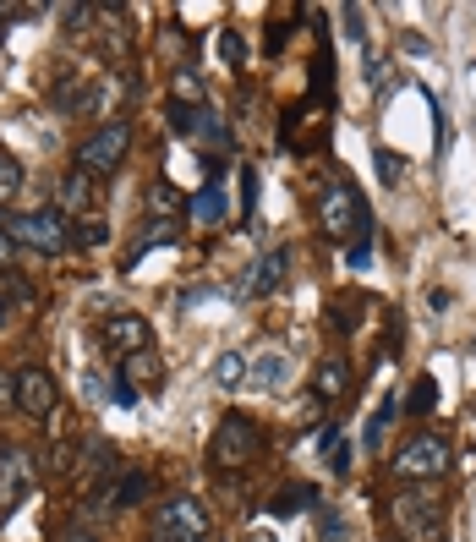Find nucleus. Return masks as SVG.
<instances>
[{"mask_svg": "<svg viewBox=\"0 0 476 542\" xmlns=\"http://www.w3.org/2000/svg\"><path fill=\"white\" fill-rule=\"evenodd\" d=\"M263 449V433L252 417H241V411H230V417L214 422V438H208V466L214 471H241L252 466Z\"/></svg>", "mask_w": 476, "mask_h": 542, "instance_id": "f257e3e1", "label": "nucleus"}, {"mask_svg": "<svg viewBox=\"0 0 476 542\" xmlns=\"http://www.w3.org/2000/svg\"><path fill=\"white\" fill-rule=\"evenodd\" d=\"M389 526L405 542H433L444 532V504H438L433 488H405L389 499Z\"/></svg>", "mask_w": 476, "mask_h": 542, "instance_id": "f03ea898", "label": "nucleus"}, {"mask_svg": "<svg viewBox=\"0 0 476 542\" xmlns=\"http://www.w3.org/2000/svg\"><path fill=\"white\" fill-rule=\"evenodd\" d=\"M126 148H132V126L126 121H99L94 132L83 137V143H77V170H83V176H115V170H121V159H126Z\"/></svg>", "mask_w": 476, "mask_h": 542, "instance_id": "7ed1b4c3", "label": "nucleus"}, {"mask_svg": "<svg viewBox=\"0 0 476 542\" xmlns=\"http://www.w3.org/2000/svg\"><path fill=\"white\" fill-rule=\"evenodd\" d=\"M389 471H394L400 482H427V488H433V482L449 471V438H438V433H416V438H405V444L394 449Z\"/></svg>", "mask_w": 476, "mask_h": 542, "instance_id": "20e7f679", "label": "nucleus"}, {"mask_svg": "<svg viewBox=\"0 0 476 542\" xmlns=\"http://www.w3.org/2000/svg\"><path fill=\"white\" fill-rule=\"evenodd\" d=\"M11 241L17 247H28V252H39V258H61L66 247L77 241V230L66 225V214L61 209H39V214H17L11 219Z\"/></svg>", "mask_w": 476, "mask_h": 542, "instance_id": "39448f33", "label": "nucleus"}, {"mask_svg": "<svg viewBox=\"0 0 476 542\" xmlns=\"http://www.w3.org/2000/svg\"><path fill=\"white\" fill-rule=\"evenodd\" d=\"M208 532H214V521L192 493L154 504V542H208Z\"/></svg>", "mask_w": 476, "mask_h": 542, "instance_id": "423d86ee", "label": "nucleus"}, {"mask_svg": "<svg viewBox=\"0 0 476 542\" xmlns=\"http://www.w3.org/2000/svg\"><path fill=\"white\" fill-rule=\"evenodd\" d=\"M318 219H323V230H329L334 241H345L351 230H356V236L373 230V214H367V203H362V192H356V187H329V192H323Z\"/></svg>", "mask_w": 476, "mask_h": 542, "instance_id": "0eeeda50", "label": "nucleus"}, {"mask_svg": "<svg viewBox=\"0 0 476 542\" xmlns=\"http://www.w3.org/2000/svg\"><path fill=\"white\" fill-rule=\"evenodd\" d=\"M99 345L126 362V356H137V351H154V329H148L143 313H115V318H104Z\"/></svg>", "mask_w": 476, "mask_h": 542, "instance_id": "6e6552de", "label": "nucleus"}, {"mask_svg": "<svg viewBox=\"0 0 476 542\" xmlns=\"http://www.w3.org/2000/svg\"><path fill=\"white\" fill-rule=\"evenodd\" d=\"M55 406H61V389H55V378L44 373V367H17V411L33 422L55 417Z\"/></svg>", "mask_w": 476, "mask_h": 542, "instance_id": "1a4fd4ad", "label": "nucleus"}, {"mask_svg": "<svg viewBox=\"0 0 476 542\" xmlns=\"http://www.w3.org/2000/svg\"><path fill=\"white\" fill-rule=\"evenodd\" d=\"M28 488H33V460L22 449H0V510L11 515Z\"/></svg>", "mask_w": 476, "mask_h": 542, "instance_id": "9d476101", "label": "nucleus"}, {"mask_svg": "<svg viewBox=\"0 0 476 542\" xmlns=\"http://www.w3.org/2000/svg\"><path fill=\"white\" fill-rule=\"evenodd\" d=\"M285 269H290V252L285 247H269L258 263L247 269V280H241V296H269L285 285Z\"/></svg>", "mask_w": 476, "mask_h": 542, "instance_id": "9b49d317", "label": "nucleus"}, {"mask_svg": "<svg viewBox=\"0 0 476 542\" xmlns=\"http://www.w3.org/2000/svg\"><path fill=\"white\" fill-rule=\"evenodd\" d=\"M290 373H296V362H290L285 351H258L252 356V384L269 389V395H280V389H290Z\"/></svg>", "mask_w": 476, "mask_h": 542, "instance_id": "f8f14e48", "label": "nucleus"}, {"mask_svg": "<svg viewBox=\"0 0 476 542\" xmlns=\"http://www.w3.org/2000/svg\"><path fill=\"white\" fill-rule=\"evenodd\" d=\"M192 219H197V225H225V219H230V192H225V181H203V187H197Z\"/></svg>", "mask_w": 476, "mask_h": 542, "instance_id": "ddd939ff", "label": "nucleus"}, {"mask_svg": "<svg viewBox=\"0 0 476 542\" xmlns=\"http://www.w3.org/2000/svg\"><path fill=\"white\" fill-rule=\"evenodd\" d=\"M121 373L137 384V395H159V384H165V367H159V356H154V351L126 356V362H121Z\"/></svg>", "mask_w": 476, "mask_h": 542, "instance_id": "4468645a", "label": "nucleus"}, {"mask_svg": "<svg viewBox=\"0 0 476 542\" xmlns=\"http://www.w3.org/2000/svg\"><path fill=\"white\" fill-rule=\"evenodd\" d=\"M61 214H77V219H88V214H94V176L72 170V176L61 181Z\"/></svg>", "mask_w": 476, "mask_h": 542, "instance_id": "2eb2a0df", "label": "nucleus"}, {"mask_svg": "<svg viewBox=\"0 0 476 542\" xmlns=\"http://www.w3.org/2000/svg\"><path fill=\"white\" fill-rule=\"evenodd\" d=\"M83 471L88 477H99V482H115V444L110 438H83Z\"/></svg>", "mask_w": 476, "mask_h": 542, "instance_id": "dca6fc26", "label": "nucleus"}, {"mask_svg": "<svg viewBox=\"0 0 476 542\" xmlns=\"http://www.w3.org/2000/svg\"><path fill=\"white\" fill-rule=\"evenodd\" d=\"M247 373H252V356H241V351H219L214 356V384L219 389H241Z\"/></svg>", "mask_w": 476, "mask_h": 542, "instance_id": "f3484780", "label": "nucleus"}, {"mask_svg": "<svg viewBox=\"0 0 476 542\" xmlns=\"http://www.w3.org/2000/svg\"><path fill=\"white\" fill-rule=\"evenodd\" d=\"M181 209H192V203L176 192V181H170V187H165V181H154V187H148V214H154V225H165V219L181 214Z\"/></svg>", "mask_w": 476, "mask_h": 542, "instance_id": "a211bd4d", "label": "nucleus"}, {"mask_svg": "<svg viewBox=\"0 0 476 542\" xmlns=\"http://www.w3.org/2000/svg\"><path fill=\"white\" fill-rule=\"evenodd\" d=\"M170 241H176V225H148V230H143V241H137V247H132V252H126V263H121V274H132V269H137V263H143V258H148V252H154V247H170Z\"/></svg>", "mask_w": 476, "mask_h": 542, "instance_id": "6ab92c4d", "label": "nucleus"}, {"mask_svg": "<svg viewBox=\"0 0 476 542\" xmlns=\"http://www.w3.org/2000/svg\"><path fill=\"white\" fill-rule=\"evenodd\" d=\"M121 94H126V77H104L99 88H88V105H83V115H110L115 105H121Z\"/></svg>", "mask_w": 476, "mask_h": 542, "instance_id": "aec40b11", "label": "nucleus"}, {"mask_svg": "<svg viewBox=\"0 0 476 542\" xmlns=\"http://www.w3.org/2000/svg\"><path fill=\"white\" fill-rule=\"evenodd\" d=\"M312 384H318V395H323V400H340L345 389H351V367H345V362H334V356H329V362L318 367V378H312Z\"/></svg>", "mask_w": 476, "mask_h": 542, "instance_id": "412c9836", "label": "nucleus"}, {"mask_svg": "<svg viewBox=\"0 0 476 542\" xmlns=\"http://www.w3.org/2000/svg\"><path fill=\"white\" fill-rule=\"evenodd\" d=\"M394 417H400V400H394V395H383L378 406H373V417H367V433H362V444H367V449H378Z\"/></svg>", "mask_w": 476, "mask_h": 542, "instance_id": "4be33fe9", "label": "nucleus"}, {"mask_svg": "<svg viewBox=\"0 0 476 542\" xmlns=\"http://www.w3.org/2000/svg\"><path fill=\"white\" fill-rule=\"evenodd\" d=\"M22 181H28V176H22V165L11 154H0V209H11V203L22 198Z\"/></svg>", "mask_w": 476, "mask_h": 542, "instance_id": "5701e85b", "label": "nucleus"}, {"mask_svg": "<svg viewBox=\"0 0 476 542\" xmlns=\"http://www.w3.org/2000/svg\"><path fill=\"white\" fill-rule=\"evenodd\" d=\"M301 510H318V488H285L280 499H274V515H301Z\"/></svg>", "mask_w": 476, "mask_h": 542, "instance_id": "b1692460", "label": "nucleus"}, {"mask_svg": "<svg viewBox=\"0 0 476 542\" xmlns=\"http://www.w3.org/2000/svg\"><path fill=\"white\" fill-rule=\"evenodd\" d=\"M72 460H83V444H55L50 455H44L39 477H66V471H72Z\"/></svg>", "mask_w": 476, "mask_h": 542, "instance_id": "393cba45", "label": "nucleus"}, {"mask_svg": "<svg viewBox=\"0 0 476 542\" xmlns=\"http://www.w3.org/2000/svg\"><path fill=\"white\" fill-rule=\"evenodd\" d=\"M148 493H154L148 471H132V477H115V504H143Z\"/></svg>", "mask_w": 476, "mask_h": 542, "instance_id": "a878e982", "label": "nucleus"}, {"mask_svg": "<svg viewBox=\"0 0 476 542\" xmlns=\"http://www.w3.org/2000/svg\"><path fill=\"white\" fill-rule=\"evenodd\" d=\"M197 132H203L208 143H219V148L230 143V126H225V115H219L214 105H203V110H197Z\"/></svg>", "mask_w": 476, "mask_h": 542, "instance_id": "bb28decb", "label": "nucleus"}, {"mask_svg": "<svg viewBox=\"0 0 476 542\" xmlns=\"http://www.w3.org/2000/svg\"><path fill=\"white\" fill-rule=\"evenodd\" d=\"M373 165H378V181H383V187H394V181L405 176V159L394 154V148H378V159H373Z\"/></svg>", "mask_w": 476, "mask_h": 542, "instance_id": "cd10ccee", "label": "nucleus"}, {"mask_svg": "<svg viewBox=\"0 0 476 542\" xmlns=\"http://www.w3.org/2000/svg\"><path fill=\"white\" fill-rule=\"evenodd\" d=\"M197 110H203V105H181V99H176V105L165 110V115H170V132L192 137V132H197Z\"/></svg>", "mask_w": 476, "mask_h": 542, "instance_id": "c85d7f7f", "label": "nucleus"}, {"mask_svg": "<svg viewBox=\"0 0 476 542\" xmlns=\"http://www.w3.org/2000/svg\"><path fill=\"white\" fill-rule=\"evenodd\" d=\"M104 236H110V225H104L99 214L77 219V241H83V247H104Z\"/></svg>", "mask_w": 476, "mask_h": 542, "instance_id": "c756f323", "label": "nucleus"}, {"mask_svg": "<svg viewBox=\"0 0 476 542\" xmlns=\"http://www.w3.org/2000/svg\"><path fill=\"white\" fill-rule=\"evenodd\" d=\"M110 400H115V406H121V411H132V406H137V400H143V395H137V384H132V378H126V373H115V378H110Z\"/></svg>", "mask_w": 476, "mask_h": 542, "instance_id": "7c9ffc66", "label": "nucleus"}, {"mask_svg": "<svg viewBox=\"0 0 476 542\" xmlns=\"http://www.w3.org/2000/svg\"><path fill=\"white\" fill-rule=\"evenodd\" d=\"M318 526H323V542H340L345 537V515L329 510V504H318Z\"/></svg>", "mask_w": 476, "mask_h": 542, "instance_id": "2f4dec72", "label": "nucleus"}, {"mask_svg": "<svg viewBox=\"0 0 476 542\" xmlns=\"http://www.w3.org/2000/svg\"><path fill=\"white\" fill-rule=\"evenodd\" d=\"M433 406H438V384H433V378H422V384L411 389V411L422 417V411H433Z\"/></svg>", "mask_w": 476, "mask_h": 542, "instance_id": "473e14b6", "label": "nucleus"}, {"mask_svg": "<svg viewBox=\"0 0 476 542\" xmlns=\"http://www.w3.org/2000/svg\"><path fill=\"white\" fill-rule=\"evenodd\" d=\"M176 94H181V105H197V94H203V88H197L192 66H176Z\"/></svg>", "mask_w": 476, "mask_h": 542, "instance_id": "72a5a7b5", "label": "nucleus"}, {"mask_svg": "<svg viewBox=\"0 0 476 542\" xmlns=\"http://www.w3.org/2000/svg\"><path fill=\"white\" fill-rule=\"evenodd\" d=\"M219 55H225L230 66L247 61V44H241V33H219Z\"/></svg>", "mask_w": 476, "mask_h": 542, "instance_id": "f704fd0d", "label": "nucleus"}, {"mask_svg": "<svg viewBox=\"0 0 476 542\" xmlns=\"http://www.w3.org/2000/svg\"><path fill=\"white\" fill-rule=\"evenodd\" d=\"M351 455H356L351 444H334V449H329V455H323V460H329V471H334V477H345V471H351Z\"/></svg>", "mask_w": 476, "mask_h": 542, "instance_id": "c9c22d12", "label": "nucleus"}, {"mask_svg": "<svg viewBox=\"0 0 476 542\" xmlns=\"http://www.w3.org/2000/svg\"><path fill=\"white\" fill-rule=\"evenodd\" d=\"M241 209H258V170H241Z\"/></svg>", "mask_w": 476, "mask_h": 542, "instance_id": "e433bc0d", "label": "nucleus"}, {"mask_svg": "<svg viewBox=\"0 0 476 542\" xmlns=\"http://www.w3.org/2000/svg\"><path fill=\"white\" fill-rule=\"evenodd\" d=\"M345 269H356V274H362V269H373V247H367V241H356V247L345 252Z\"/></svg>", "mask_w": 476, "mask_h": 542, "instance_id": "4c0bfd02", "label": "nucleus"}, {"mask_svg": "<svg viewBox=\"0 0 476 542\" xmlns=\"http://www.w3.org/2000/svg\"><path fill=\"white\" fill-rule=\"evenodd\" d=\"M17 241H11V230H0V274H11V269H17Z\"/></svg>", "mask_w": 476, "mask_h": 542, "instance_id": "58836bf2", "label": "nucleus"}, {"mask_svg": "<svg viewBox=\"0 0 476 542\" xmlns=\"http://www.w3.org/2000/svg\"><path fill=\"white\" fill-rule=\"evenodd\" d=\"M345 39L362 44V6H345Z\"/></svg>", "mask_w": 476, "mask_h": 542, "instance_id": "ea45409f", "label": "nucleus"}, {"mask_svg": "<svg viewBox=\"0 0 476 542\" xmlns=\"http://www.w3.org/2000/svg\"><path fill=\"white\" fill-rule=\"evenodd\" d=\"M55 542H99V537L88 532V526H61V532H55Z\"/></svg>", "mask_w": 476, "mask_h": 542, "instance_id": "a19ab883", "label": "nucleus"}, {"mask_svg": "<svg viewBox=\"0 0 476 542\" xmlns=\"http://www.w3.org/2000/svg\"><path fill=\"white\" fill-rule=\"evenodd\" d=\"M318 444H323V455H329V449L340 444V428H334V422H323V428H318Z\"/></svg>", "mask_w": 476, "mask_h": 542, "instance_id": "79ce46f5", "label": "nucleus"}, {"mask_svg": "<svg viewBox=\"0 0 476 542\" xmlns=\"http://www.w3.org/2000/svg\"><path fill=\"white\" fill-rule=\"evenodd\" d=\"M0 400H17V373H0Z\"/></svg>", "mask_w": 476, "mask_h": 542, "instance_id": "37998d69", "label": "nucleus"}, {"mask_svg": "<svg viewBox=\"0 0 476 542\" xmlns=\"http://www.w3.org/2000/svg\"><path fill=\"white\" fill-rule=\"evenodd\" d=\"M400 44H405V50H411V55H427V39H422V33H405Z\"/></svg>", "mask_w": 476, "mask_h": 542, "instance_id": "c03bdc74", "label": "nucleus"}, {"mask_svg": "<svg viewBox=\"0 0 476 542\" xmlns=\"http://www.w3.org/2000/svg\"><path fill=\"white\" fill-rule=\"evenodd\" d=\"M0 324H6V302H0Z\"/></svg>", "mask_w": 476, "mask_h": 542, "instance_id": "a18cd8bd", "label": "nucleus"}, {"mask_svg": "<svg viewBox=\"0 0 476 542\" xmlns=\"http://www.w3.org/2000/svg\"><path fill=\"white\" fill-rule=\"evenodd\" d=\"M471 362H476V351H471Z\"/></svg>", "mask_w": 476, "mask_h": 542, "instance_id": "49530a36", "label": "nucleus"}]
</instances>
